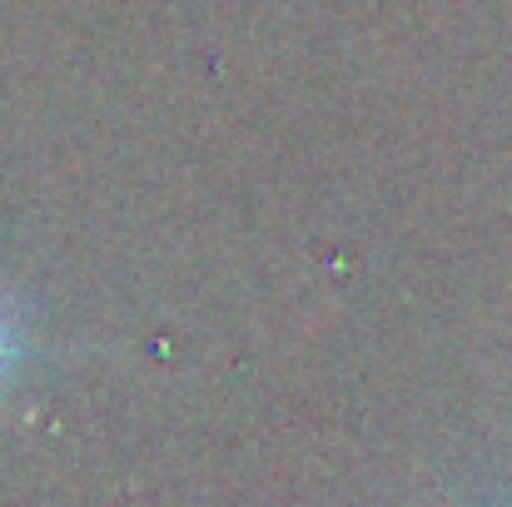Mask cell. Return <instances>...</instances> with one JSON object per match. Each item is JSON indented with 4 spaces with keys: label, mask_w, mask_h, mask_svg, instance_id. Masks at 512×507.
Returning a JSON list of instances; mask_svg holds the SVG:
<instances>
[{
    "label": "cell",
    "mask_w": 512,
    "mask_h": 507,
    "mask_svg": "<svg viewBox=\"0 0 512 507\" xmlns=\"http://www.w3.org/2000/svg\"><path fill=\"white\" fill-rule=\"evenodd\" d=\"M10 358H15V334L5 329V319H0V373L10 368Z\"/></svg>",
    "instance_id": "cell-1"
}]
</instances>
